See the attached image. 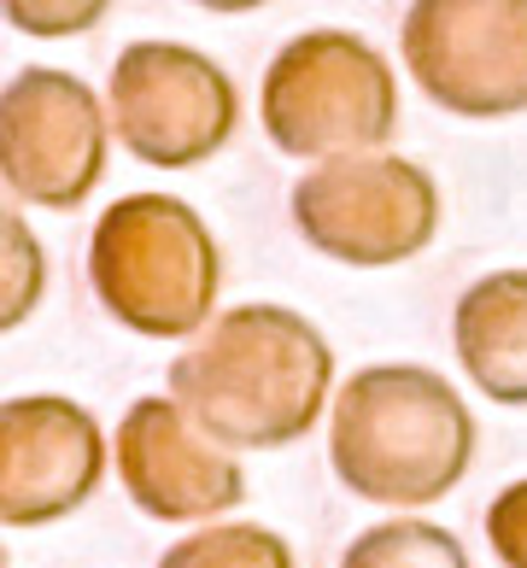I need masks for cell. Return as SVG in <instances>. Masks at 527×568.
<instances>
[{
  "label": "cell",
  "mask_w": 527,
  "mask_h": 568,
  "mask_svg": "<svg viewBox=\"0 0 527 568\" xmlns=\"http://www.w3.org/2000/svg\"><path fill=\"white\" fill-rule=\"evenodd\" d=\"M105 176V106L71 71L30 65L0 89V182L12 200L77 212Z\"/></svg>",
  "instance_id": "ba28073f"
},
{
  "label": "cell",
  "mask_w": 527,
  "mask_h": 568,
  "mask_svg": "<svg viewBox=\"0 0 527 568\" xmlns=\"http://www.w3.org/2000/svg\"><path fill=\"white\" fill-rule=\"evenodd\" d=\"M105 475V434L77 398L30 393L0 405V521L48 528L82 510Z\"/></svg>",
  "instance_id": "9c48e42d"
},
{
  "label": "cell",
  "mask_w": 527,
  "mask_h": 568,
  "mask_svg": "<svg viewBox=\"0 0 527 568\" xmlns=\"http://www.w3.org/2000/svg\"><path fill=\"white\" fill-rule=\"evenodd\" d=\"M293 229L323 258L357 270L405 264L439 229V187L398 153L328 159L293 187Z\"/></svg>",
  "instance_id": "5b68a950"
},
{
  "label": "cell",
  "mask_w": 527,
  "mask_h": 568,
  "mask_svg": "<svg viewBox=\"0 0 527 568\" xmlns=\"http://www.w3.org/2000/svg\"><path fill=\"white\" fill-rule=\"evenodd\" d=\"M457 357L498 405H527V270H493L457 300Z\"/></svg>",
  "instance_id": "8fae6325"
},
{
  "label": "cell",
  "mask_w": 527,
  "mask_h": 568,
  "mask_svg": "<svg viewBox=\"0 0 527 568\" xmlns=\"http://www.w3.org/2000/svg\"><path fill=\"white\" fill-rule=\"evenodd\" d=\"M264 135L287 159H357L398 130V82L352 30H305L264 71Z\"/></svg>",
  "instance_id": "277c9868"
},
{
  "label": "cell",
  "mask_w": 527,
  "mask_h": 568,
  "mask_svg": "<svg viewBox=\"0 0 527 568\" xmlns=\"http://www.w3.org/2000/svg\"><path fill=\"white\" fill-rule=\"evenodd\" d=\"M487 539L504 568H527V480L504 487L487 510Z\"/></svg>",
  "instance_id": "2e32d148"
},
{
  "label": "cell",
  "mask_w": 527,
  "mask_h": 568,
  "mask_svg": "<svg viewBox=\"0 0 527 568\" xmlns=\"http://www.w3.org/2000/svg\"><path fill=\"white\" fill-rule=\"evenodd\" d=\"M405 65L452 118L527 112V0H411Z\"/></svg>",
  "instance_id": "52a82bcc"
},
{
  "label": "cell",
  "mask_w": 527,
  "mask_h": 568,
  "mask_svg": "<svg viewBox=\"0 0 527 568\" xmlns=\"http://www.w3.org/2000/svg\"><path fill=\"white\" fill-rule=\"evenodd\" d=\"M105 12H112V0H0V18L36 41L89 36Z\"/></svg>",
  "instance_id": "9a60e30c"
},
{
  "label": "cell",
  "mask_w": 527,
  "mask_h": 568,
  "mask_svg": "<svg viewBox=\"0 0 527 568\" xmlns=\"http://www.w3.org/2000/svg\"><path fill=\"white\" fill-rule=\"evenodd\" d=\"M328 457L357 498L416 510L463 480L475 457V416L434 369L375 364L341 387Z\"/></svg>",
  "instance_id": "7a4b0ae2"
},
{
  "label": "cell",
  "mask_w": 527,
  "mask_h": 568,
  "mask_svg": "<svg viewBox=\"0 0 527 568\" xmlns=\"http://www.w3.org/2000/svg\"><path fill=\"white\" fill-rule=\"evenodd\" d=\"M118 475L123 493L153 521H205L246 498V475L217 452L171 398H135L118 423Z\"/></svg>",
  "instance_id": "30bf717a"
},
{
  "label": "cell",
  "mask_w": 527,
  "mask_h": 568,
  "mask_svg": "<svg viewBox=\"0 0 527 568\" xmlns=\"http://www.w3.org/2000/svg\"><path fill=\"white\" fill-rule=\"evenodd\" d=\"M241 94L217 59L182 41H130L112 65V130L153 171H188L223 153Z\"/></svg>",
  "instance_id": "8992f818"
},
{
  "label": "cell",
  "mask_w": 527,
  "mask_h": 568,
  "mask_svg": "<svg viewBox=\"0 0 527 568\" xmlns=\"http://www.w3.org/2000/svg\"><path fill=\"white\" fill-rule=\"evenodd\" d=\"M159 568H293V551L270 528H205L171 545Z\"/></svg>",
  "instance_id": "5bb4252c"
},
{
  "label": "cell",
  "mask_w": 527,
  "mask_h": 568,
  "mask_svg": "<svg viewBox=\"0 0 527 568\" xmlns=\"http://www.w3.org/2000/svg\"><path fill=\"white\" fill-rule=\"evenodd\" d=\"M100 305L146 341H182L217 305L223 258L205 217L176 194H123L100 212L89 241Z\"/></svg>",
  "instance_id": "3957f363"
},
{
  "label": "cell",
  "mask_w": 527,
  "mask_h": 568,
  "mask_svg": "<svg viewBox=\"0 0 527 568\" xmlns=\"http://www.w3.org/2000/svg\"><path fill=\"white\" fill-rule=\"evenodd\" d=\"M341 568H469L457 534L434 528V521H382V528L357 534Z\"/></svg>",
  "instance_id": "7c38bea8"
},
{
  "label": "cell",
  "mask_w": 527,
  "mask_h": 568,
  "mask_svg": "<svg viewBox=\"0 0 527 568\" xmlns=\"http://www.w3.org/2000/svg\"><path fill=\"white\" fill-rule=\"evenodd\" d=\"M334 382L328 341L287 305H235L171 364V405L211 446L300 439Z\"/></svg>",
  "instance_id": "6da1fadb"
},
{
  "label": "cell",
  "mask_w": 527,
  "mask_h": 568,
  "mask_svg": "<svg viewBox=\"0 0 527 568\" xmlns=\"http://www.w3.org/2000/svg\"><path fill=\"white\" fill-rule=\"evenodd\" d=\"M41 293H48V252H41L36 229L0 200V334L30 323Z\"/></svg>",
  "instance_id": "4fadbf2b"
},
{
  "label": "cell",
  "mask_w": 527,
  "mask_h": 568,
  "mask_svg": "<svg viewBox=\"0 0 527 568\" xmlns=\"http://www.w3.org/2000/svg\"><path fill=\"white\" fill-rule=\"evenodd\" d=\"M194 7H205V12H259V7H270V0H194Z\"/></svg>",
  "instance_id": "e0dca14e"
}]
</instances>
